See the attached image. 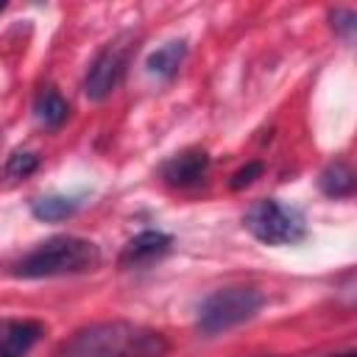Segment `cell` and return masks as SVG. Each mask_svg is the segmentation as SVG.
<instances>
[{
  "mask_svg": "<svg viewBox=\"0 0 357 357\" xmlns=\"http://www.w3.org/2000/svg\"><path fill=\"white\" fill-rule=\"evenodd\" d=\"M170 340L134 321H98L59 343L56 357H165Z\"/></svg>",
  "mask_w": 357,
  "mask_h": 357,
  "instance_id": "1",
  "label": "cell"
},
{
  "mask_svg": "<svg viewBox=\"0 0 357 357\" xmlns=\"http://www.w3.org/2000/svg\"><path fill=\"white\" fill-rule=\"evenodd\" d=\"M0 11H3V3H0Z\"/></svg>",
  "mask_w": 357,
  "mask_h": 357,
  "instance_id": "17",
  "label": "cell"
},
{
  "mask_svg": "<svg viewBox=\"0 0 357 357\" xmlns=\"http://www.w3.org/2000/svg\"><path fill=\"white\" fill-rule=\"evenodd\" d=\"M184 56H187V42H184V39H173V42H165L162 47H156V50L148 56L145 67H148V73L156 75V78H173V75L178 73Z\"/></svg>",
  "mask_w": 357,
  "mask_h": 357,
  "instance_id": "9",
  "label": "cell"
},
{
  "mask_svg": "<svg viewBox=\"0 0 357 357\" xmlns=\"http://www.w3.org/2000/svg\"><path fill=\"white\" fill-rule=\"evenodd\" d=\"M173 245V237L159 229H145L137 237H131L120 251V268H145L156 259H162Z\"/></svg>",
  "mask_w": 357,
  "mask_h": 357,
  "instance_id": "7",
  "label": "cell"
},
{
  "mask_svg": "<svg viewBox=\"0 0 357 357\" xmlns=\"http://www.w3.org/2000/svg\"><path fill=\"white\" fill-rule=\"evenodd\" d=\"M128 59H131V36H117L114 42H109L89 64L86 70V78H84V95L89 100H103L109 98L117 84L123 81L126 75V67H128Z\"/></svg>",
  "mask_w": 357,
  "mask_h": 357,
  "instance_id": "5",
  "label": "cell"
},
{
  "mask_svg": "<svg viewBox=\"0 0 357 357\" xmlns=\"http://www.w3.org/2000/svg\"><path fill=\"white\" fill-rule=\"evenodd\" d=\"M33 114H36V120H39L45 128H59V126L67 120L70 106H67V100H64L53 86H47V89H42V92L36 95V100H33Z\"/></svg>",
  "mask_w": 357,
  "mask_h": 357,
  "instance_id": "11",
  "label": "cell"
},
{
  "mask_svg": "<svg viewBox=\"0 0 357 357\" xmlns=\"http://www.w3.org/2000/svg\"><path fill=\"white\" fill-rule=\"evenodd\" d=\"M318 187L329 198H346V195L354 192V173L343 159L329 162L318 176Z\"/></svg>",
  "mask_w": 357,
  "mask_h": 357,
  "instance_id": "10",
  "label": "cell"
},
{
  "mask_svg": "<svg viewBox=\"0 0 357 357\" xmlns=\"http://www.w3.org/2000/svg\"><path fill=\"white\" fill-rule=\"evenodd\" d=\"M36 167H39V156H36V153L17 151V153H11V159H8V165H6V173H8L11 178H25V176H31Z\"/></svg>",
  "mask_w": 357,
  "mask_h": 357,
  "instance_id": "13",
  "label": "cell"
},
{
  "mask_svg": "<svg viewBox=\"0 0 357 357\" xmlns=\"http://www.w3.org/2000/svg\"><path fill=\"white\" fill-rule=\"evenodd\" d=\"M262 304H265V296L257 287H223L201 301L195 326L201 335L212 337L251 321Z\"/></svg>",
  "mask_w": 357,
  "mask_h": 357,
  "instance_id": "3",
  "label": "cell"
},
{
  "mask_svg": "<svg viewBox=\"0 0 357 357\" xmlns=\"http://www.w3.org/2000/svg\"><path fill=\"white\" fill-rule=\"evenodd\" d=\"M75 209H78V201L67 198V195H45V198H36L31 204V215L36 220H45V223L64 220V218L75 215Z\"/></svg>",
  "mask_w": 357,
  "mask_h": 357,
  "instance_id": "12",
  "label": "cell"
},
{
  "mask_svg": "<svg viewBox=\"0 0 357 357\" xmlns=\"http://www.w3.org/2000/svg\"><path fill=\"white\" fill-rule=\"evenodd\" d=\"M354 22H357V14H354L351 8H335V11H332V25H335V31H340L346 39H351Z\"/></svg>",
  "mask_w": 357,
  "mask_h": 357,
  "instance_id": "14",
  "label": "cell"
},
{
  "mask_svg": "<svg viewBox=\"0 0 357 357\" xmlns=\"http://www.w3.org/2000/svg\"><path fill=\"white\" fill-rule=\"evenodd\" d=\"M45 326L28 318H0V357H28Z\"/></svg>",
  "mask_w": 357,
  "mask_h": 357,
  "instance_id": "8",
  "label": "cell"
},
{
  "mask_svg": "<svg viewBox=\"0 0 357 357\" xmlns=\"http://www.w3.org/2000/svg\"><path fill=\"white\" fill-rule=\"evenodd\" d=\"M100 251L92 240L86 237H73V234H59L36 248H31L17 265L14 276L22 279H50V276H73V273H86L98 268Z\"/></svg>",
  "mask_w": 357,
  "mask_h": 357,
  "instance_id": "2",
  "label": "cell"
},
{
  "mask_svg": "<svg viewBox=\"0 0 357 357\" xmlns=\"http://www.w3.org/2000/svg\"><path fill=\"white\" fill-rule=\"evenodd\" d=\"M206 170H209V153L201 151V148H190V151H181V153L170 156L162 165V178L170 187L187 190V187L201 184L206 178Z\"/></svg>",
  "mask_w": 357,
  "mask_h": 357,
  "instance_id": "6",
  "label": "cell"
},
{
  "mask_svg": "<svg viewBox=\"0 0 357 357\" xmlns=\"http://www.w3.org/2000/svg\"><path fill=\"white\" fill-rule=\"evenodd\" d=\"M259 173H262V162H248L243 170H237V173L231 176V190H243V187H248Z\"/></svg>",
  "mask_w": 357,
  "mask_h": 357,
  "instance_id": "15",
  "label": "cell"
},
{
  "mask_svg": "<svg viewBox=\"0 0 357 357\" xmlns=\"http://www.w3.org/2000/svg\"><path fill=\"white\" fill-rule=\"evenodd\" d=\"M243 223L259 243L268 245H293L307 234L304 215L293 206L279 204L276 198H262L251 204L248 212L243 215Z\"/></svg>",
  "mask_w": 357,
  "mask_h": 357,
  "instance_id": "4",
  "label": "cell"
},
{
  "mask_svg": "<svg viewBox=\"0 0 357 357\" xmlns=\"http://www.w3.org/2000/svg\"><path fill=\"white\" fill-rule=\"evenodd\" d=\"M332 357H354L351 351H346V354H332Z\"/></svg>",
  "mask_w": 357,
  "mask_h": 357,
  "instance_id": "16",
  "label": "cell"
}]
</instances>
